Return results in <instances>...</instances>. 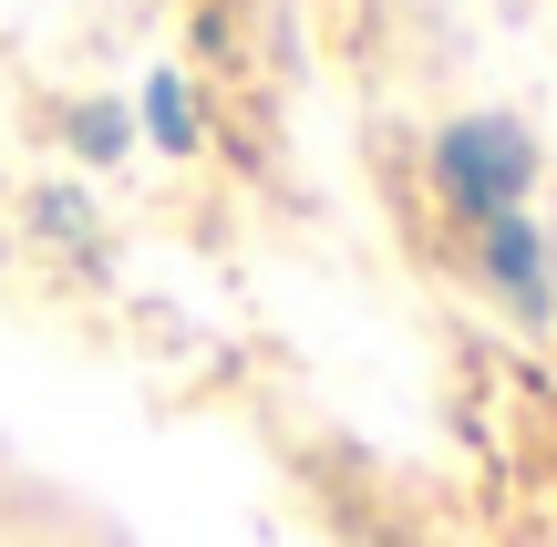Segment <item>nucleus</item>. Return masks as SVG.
<instances>
[{"label": "nucleus", "mask_w": 557, "mask_h": 547, "mask_svg": "<svg viewBox=\"0 0 557 547\" xmlns=\"http://www.w3.org/2000/svg\"><path fill=\"white\" fill-rule=\"evenodd\" d=\"M434 176H444V197L485 227V217H506V207H527V135L496 124V114H475V124H455V135L434 145Z\"/></svg>", "instance_id": "f257e3e1"}, {"label": "nucleus", "mask_w": 557, "mask_h": 547, "mask_svg": "<svg viewBox=\"0 0 557 547\" xmlns=\"http://www.w3.org/2000/svg\"><path fill=\"white\" fill-rule=\"evenodd\" d=\"M145 124H156L165 145H186L197 124H186V94H176V73H156V94H145Z\"/></svg>", "instance_id": "7ed1b4c3"}, {"label": "nucleus", "mask_w": 557, "mask_h": 547, "mask_svg": "<svg viewBox=\"0 0 557 547\" xmlns=\"http://www.w3.org/2000/svg\"><path fill=\"white\" fill-rule=\"evenodd\" d=\"M485 238V269H496V289L517 310H547V259H537V227H527V207H506V217L475 227Z\"/></svg>", "instance_id": "f03ea898"}]
</instances>
